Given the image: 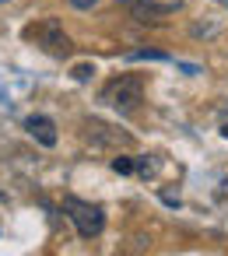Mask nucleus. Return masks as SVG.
<instances>
[{"label":"nucleus","instance_id":"obj_5","mask_svg":"<svg viewBox=\"0 0 228 256\" xmlns=\"http://www.w3.org/2000/svg\"><path fill=\"white\" fill-rule=\"evenodd\" d=\"M126 8L134 11L137 22H158L162 14H172L179 4H158V0H126Z\"/></svg>","mask_w":228,"mask_h":256},{"label":"nucleus","instance_id":"obj_6","mask_svg":"<svg viewBox=\"0 0 228 256\" xmlns=\"http://www.w3.org/2000/svg\"><path fill=\"white\" fill-rule=\"evenodd\" d=\"M88 140L92 144H130V134H120L116 126H106V123H98V120H92L88 123Z\"/></svg>","mask_w":228,"mask_h":256},{"label":"nucleus","instance_id":"obj_12","mask_svg":"<svg viewBox=\"0 0 228 256\" xmlns=\"http://www.w3.org/2000/svg\"><path fill=\"white\" fill-rule=\"evenodd\" d=\"M221 137H224V140H228V123H221Z\"/></svg>","mask_w":228,"mask_h":256},{"label":"nucleus","instance_id":"obj_1","mask_svg":"<svg viewBox=\"0 0 228 256\" xmlns=\"http://www.w3.org/2000/svg\"><path fill=\"white\" fill-rule=\"evenodd\" d=\"M98 102H106V106H112V109H120V112L137 109V106L144 102V78H140V74H120V78H112V81L98 92Z\"/></svg>","mask_w":228,"mask_h":256},{"label":"nucleus","instance_id":"obj_2","mask_svg":"<svg viewBox=\"0 0 228 256\" xmlns=\"http://www.w3.org/2000/svg\"><path fill=\"white\" fill-rule=\"evenodd\" d=\"M64 214L74 221V228H78L81 238H98L102 228H106V210L98 204L81 200V196H64Z\"/></svg>","mask_w":228,"mask_h":256},{"label":"nucleus","instance_id":"obj_10","mask_svg":"<svg viewBox=\"0 0 228 256\" xmlns=\"http://www.w3.org/2000/svg\"><path fill=\"white\" fill-rule=\"evenodd\" d=\"M98 4V0H70V8H78V11H92Z\"/></svg>","mask_w":228,"mask_h":256},{"label":"nucleus","instance_id":"obj_13","mask_svg":"<svg viewBox=\"0 0 228 256\" xmlns=\"http://www.w3.org/2000/svg\"><path fill=\"white\" fill-rule=\"evenodd\" d=\"M218 4H221V8H224V11H228V0H218Z\"/></svg>","mask_w":228,"mask_h":256},{"label":"nucleus","instance_id":"obj_14","mask_svg":"<svg viewBox=\"0 0 228 256\" xmlns=\"http://www.w3.org/2000/svg\"><path fill=\"white\" fill-rule=\"evenodd\" d=\"M0 200H4V190H0Z\"/></svg>","mask_w":228,"mask_h":256},{"label":"nucleus","instance_id":"obj_15","mask_svg":"<svg viewBox=\"0 0 228 256\" xmlns=\"http://www.w3.org/2000/svg\"><path fill=\"white\" fill-rule=\"evenodd\" d=\"M0 4H4V0H0Z\"/></svg>","mask_w":228,"mask_h":256},{"label":"nucleus","instance_id":"obj_3","mask_svg":"<svg viewBox=\"0 0 228 256\" xmlns=\"http://www.w3.org/2000/svg\"><path fill=\"white\" fill-rule=\"evenodd\" d=\"M25 36H28V39H36L50 56H67V53H70V39H67V32L60 28V22H56V18H46V22L32 25Z\"/></svg>","mask_w":228,"mask_h":256},{"label":"nucleus","instance_id":"obj_11","mask_svg":"<svg viewBox=\"0 0 228 256\" xmlns=\"http://www.w3.org/2000/svg\"><path fill=\"white\" fill-rule=\"evenodd\" d=\"M137 168H140V176H151V168H154V165H151L148 158H140V162H137Z\"/></svg>","mask_w":228,"mask_h":256},{"label":"nucleus","instance_id":"obj_9","mask_svg":"<svg viewBox=\"0 0 228 256\" xmlns=\"http://www.w3.org/2000/svg\"><path fill=\"white\" fill-rule=\"evenodd\" d=\"M92 74H95V64H78V67L70 70V78H74V81H81V84H84V81H92Z\"/></svg>","mask_w":228,"mask_h":256},{"label":"nucleus","instance_id":"obj_4","mask_svg":"<svg viewBox=\"0 0 228 256\" xmlns=\"http://www.w3.org/2000/svg\"><path fill=\"white\" fill-rule=\"evenodd\" d=\"M25 130H28V137L36 140V144H42V148H56V123L50 120V116H42V112H32V116H25Z\"/></svg>","mask_w":228,"mask_h":256},{"label":"nucleus","instance_id":"obj_8","mask_svg":"<svg viewBox=\"0 0 228 256\" xmlns=\"http://www.w3.org/2000/svg\"><path fill=\"white\" fill-rule=\"evenodd\" d=\"M126 60H168V53H162V50H134Z\"/></svg>","mask_w":228,"mask_h":256},{"label":"nucleus","instance_id":"obj_7","mask_svg":"<svg viewBox=\"0 0 228 256\" xmlns=\"http://www.w3.org/2000/svg\"><path fill=\"white\" fill-rule=\"evenodd\" d=\"M109 165H112V172H120V176H130V172L137 168V165H134V158H126V154H116Z\"/></svg>","mask_w":228,"mask_h":256}]
</instances>
